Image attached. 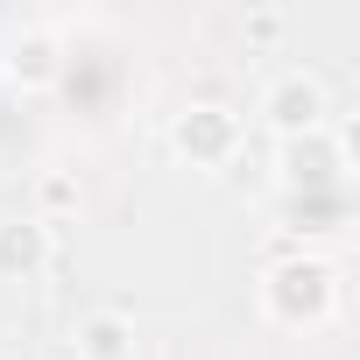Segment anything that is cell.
<instances>
[{"instance_id":"6da1fadb","label":"cell","mask_w":360,"mask_h":360,"mask_svg":"<svg viewBox=\"0 0 360 360\" xmlns=\"http://www.w3.org/2000/svg\"><path fill=\"white\" fill-rule=\"evenodd\" d=\"M262 304H269V318H283V325H318L325 311H332V269L325 262H276L269 269V283H262Z\"/></svg>"},{"instance_id":"7a4b0ae2","label":"cell","mask_w":360,"mask_h":360,"mask_svg":"<svg viewBox=\"0 0 360 360\" xmlns=\"http://www.w3.org/2000/svg\"><path fill=\"white\" fill-rule=\"evenodd\" d=\"M262 113H269V127H276L283 141L318 134V127H325V85L304 78V71H283V78L262 92Z\"/></svg>"},{"instance_id":"3957f363","label":"cell","mask_w":360,"mask_h":360,"mask_svg":"<svg viewBox=\"0 0 360 360\" xmlns=\"http://www.w3.org/2000/svg\"><path fill=\"white\" fill-rule=\"evenodd\" d=\"M169 141H176V155H191V162H226L240 148V120L226 106H191V113H176Z\"/></svg>"},{"instance_id":"277c9868","label":"cell","mask_w":360,"mask_h":360,"mask_svg":"<svg viewBox=\"0 0 360 360\" xmlns=\"http://www.w3.org/2000/svg\"><path fill=\"white\" fill-rule=\"evenodd\" d=\"M43 262H50V226L43 219H0V276L29 283Z\"/></svg>"},{"instance_id":"5b68a950","label":"cell","mask_w":360,"mask_h":360,"mask_svg":"<svg viewBox=\"0 0 360 360\" xmlns=\"http://www.w3.org/2000/svg\"><path fill=\"white\" fill-rule=\"evenodd\" d=\"M127 339H134V332H127V318L99 311V318H85V325H78V360H127V353H134Z\"/></svg>"},{"instance_id":"8992f818","label":"cell","mask_w":360,"mask_h":360,"mask_svg":"<svg viewBox=\"0 0 360 360\" xmlns=\"http://www.w3.org/2000/svg\"><path fill=\"white\" fill-rule=\"evenodd\" d=\"M283 162H290V184H325V176L339 169V148H332L325 134H297Z\"/></svg>"},{"instance_id":"52a82bcc","label":"cell","mask_w":360,"mask_h":360,"mask_svg":"<svg viewBox=\"0 0 360 360\" xmlns=\"http://www.w3.org/2000/svg\"><path fill=\"white\" fill-rule=\"evenodd\" d=\"M8 71H15V78H50V71H57V43H50V36H22L15 57H8Z\"/></svg>"},{"instance_id":"ba28073f","label":"cell","mask_w":360,"mask_h":360,"mask_svg":"<svg viewBox=\"0 0 360 360\" xmlns=\"http://www.w3.org/2000/svg\"><path fill=\"white\" fill-rule=\"evenodd\" d=\"M36 205H43V226L57 219V212H78V184H71V176H43V184H36Z\"/></svg>"}]
</instances>
